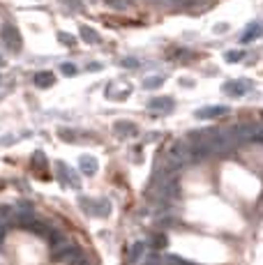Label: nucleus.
<instances>
[{"mask_svg": "<svg viewBox=\"0 0 263 265\" xmlns=\"http://www.w3.org/2000/svg\"><path fill=\"white\" fill-rule=\"evenodd\" d=\"M148 106L152 111H171V108H173V102L169 97H159V99H152Z\"/></svg>", "mask_w": 263, "mask_h": 265, "instance_id": "20e7f679", "label": "nucleus"}, {"mask_svg": "<svg viewBox=\"0 0 263 265\" xmlns=\"http://www.w3.org/2000/svg\"><path fill=\"white\" fill-rule=\"evenodd\" d=\"M115 132L125 134V136H132V134L136 132V127H134L132 123H118V124H115Z\"/></svg>", "mask_w": 263, "mask_h": 265, "instance_id": "9d476101", "label": "nucleus"}, {"mask_svg": "<svg viewBox=\"0 0 263 265\" xmlns=\"http://www.w3.org/2000/svg\"><path fill=\"white\" fill-rule=\"evenodd\" d=\"M81 39L88 42V44H99L102 42V37L97 35V30L90 26H81Z\"/></svg>", "mask_w": 263, "mask_h": 265, "instance_id": "7ed1b4c3", "label": "nucleus"}, {"mask_svg": "<svg viewBox=\"0 0 263 265\" xmlns=\"http://www.w3.org/2000/svg\"><path fill=\"white\" fill-rule=\"evenodd\" d=\"M226 113V108L224 106H212V108H201L199 111V118H217V115H224Z\"/></svg>", "mask_w": 263, "mask_h": 265, "instance_id": "0eeeda50", "label": "nucleus"}, {"mask_svg": "<svg viewBox=\"0 0 263 265\" xmlns=\"http://www.w3.org/2000/svg\"><path fill=\"white\" fill-rule=\"evenodd\" d=\"M60 71L65 74V76H74L79 70H76V65H74V62H65V65H60Z\"/></svg>", "mask_w": 263, "mask_h": 265, "instance_id": "f8f14e48", "label": "nucleus"}, {"mask_svg": "<svg viewBox=\"0 0 263 265\" xmlns=\"http://www.w3.org/2000/svg\"><path fill=\"white\" fill-rule=\"evenodd\" d=\"M162 83H164V76H150V79L143 81V88H146V90H155V88H159Z\"/></svg>", "mask_w": 263, "mask_h": 265, "instance_id": "1a4fd4ad", "label": "nucleus"}, {"mask_svg": "<svg viewBox=\"0 0 263 265\" xmlns=\"http://www.w3.org/2000/svg\"><path fill=\"white\" fill-rule=\"evenodd\" d=\"M0 39L7 46H12L14 51L21 49V35H19V28L14 23H5V26L0 28Z\"/></svg>", "mask_w": 263, "mask_h": 265, "instance_id": "f257e3e1", "label": "nucleus"}, {"mask_svg": "<svg viewBox=\"0 0 263 265\" xmlns=\"http://www.w3.org/2000/svg\"><path fill=\"white\" fill-rule=\"evenodd\" d=\"M243 58H245V53H243V51H228L226 53V60L228 62H238V60H243Z\"/></svg>", "mask_w": 263, "mask_h": 265, "instance_id": "ddd939ff", "label": "nucleus"}, {"mask_svg": "<svg viewBox=\"0 0 263 265\" xmlns=\"http://www.w3.org/2000/svg\"><path fill=\"white\" fill-rule=\"evenodd\" d=\"M58 39H60L62 44L74 46V37H72V35H67V33H58Z\"/></svg>", "mask_w": 263, "mask_h": 265, "instance_id": "4468645a", "label": "nucleus"}, {"mask_svg": "<svg viewBox=\"0 0 263 265\" xmlns=\"http://www.w3.org/2000/svg\"><path fill=\"white\" fill-rule=\"evenodd\" d=\"M35 83L39 88H49V86L56 83V79H53L51 71H39V74H35Z\"/></svg>", "mask_w": 263, "mask_h": 265, "instance_id": "39448f33", "label": "nucleus"}, {"mask_svg": "<svg viewBox=\"0 0 263 265\" xmlns=\"http://www.w3.org/2000/svg\"><path fill=\"white\" fill-rule=\"evenodd\" d=\"M106 7L111 9H118V12H123V9H130L132 7V0H104Z\"/></svg>", "mask_w": 263, "mask_h": 265, "instance_id": "6e6552de", "label": "nucleus"}, {"mask_svg": "<svg viewBox=\"0 0 263 265\" xmlns=\"http://www.w3.org/2000/svg\"><path fill=\"white\" fill-rule=\"evenodd\" d=\"M261 33H263V28L259 26V23H252V26H249L245 33H243V37H240V39H243V42H252V39H256Z\"/></svg>", "mask_w": 263, "mask_h": 265, "instance_id": "423d86ee", "label": "nucleus"}, {"mask_svg": "<svg viewBox=\"0 0 263 265\" xmlns=\"http://www.w3.org/2000/svg\"><path fill=\"white\" fill-rule=\"evenodd\" d=\"M247 90H249V81H228L224 86V92L228 95H245Z\"/></svg>", "mask_w": 263, "mask_h": 265, "instance_id": "f03ea898", "label": "nucleus"}, {"mask_svg": "<svg viewBox=\"0 0 263 265\" xmlns=\"http://www.w3.org/2000/svg\"><path fill=\"white\" fill-rule=\"evenodd\" d=\"M81 168L86 171V173H95V168H97V161L93 157H83L81 159Z\"/></svg>", "mask_w": 263, "mask_h": 265, "instance_id": "9b49d317", "label": "nucleus"}, {"mask_svg": "<svg viewBox=\"0 0 263 265\" xmlns=\"http://www.w3.org/2000/svg\"><path fill=\"white\" fill-rule=\"evenodd\" d=\"M123 65L125 67H139V60H134V58H125Z\"/></svg>", "mask_w": 263, "mask_h": 265, "instance_id": "2eb2a0df", "label": "nucleus"}]
</instances>
